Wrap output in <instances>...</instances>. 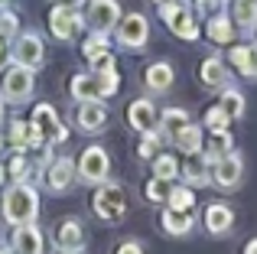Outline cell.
Returning <instances> with one entry per match:
<instances>
[{
    "label": "cell",
    "instance_id": "34",
    "mask_svg": "<svg viewBox=\"0 0 257 254\" xmlns=\"http://www.w3.org/2000/svg\"><path fill=\"white\" fill-rule=\"evenodd\" d=\"M205 131H218V127H231V117H228V111L221 108V104H215V108L205 111V121H202Z\"/></svg>",
    "mask_w": 257,
    "mask_h": 254
},
{
    "label": "cell",
    "instance_id": "46",
    "mask_svg": "<svg viewBox=\"0 0 257 254\" xmlns=\"http://www.w3.org/2000/svg\"><path fill=\"white\" fill-rule=\"evenodd\" d=\"M4 179H7V166H0V186H4Z\"/></svg>",
    "mask_w": 257,
    "mask_h": 254
},
{
    "label": "cell",
    "instance_id": "48",
    "mask_svg": "<svg viewBox=\"0 0 257 254\" xmlns=\"http://www.w3.org/2000/svg\"><path fill=\"white\" fill-rule=\"evenodd\" d=\"M153 4H157V7H163V4H173V0H153Z\"/></svg>",
    "mask_w": 257,
    "mask_h": 254
},
{
    "label": "cell",
    "instance_id": "9",
    "mask_svg": "<svg viewBox=\"0 0 257 254\" xmlns=\"http://www.w3.org/2000/svg\"><path fill=\"white\" fill-rule=\"evenodd\" d=\"M117 43H120V49H134V52H140V49H147V43H150V23H147V17L144 13H127L124 20H117Z\"/></svg>",
    "mask_w": 257,
    "mask_h": 254
},
{
    "label": "cell",
    "instance_id": "38",
    "mask_svg": "<svg viewBox=\"0 0 257 254\" xmlns=\"http://www.w3.org/2000/svg\"><path fill=\"white\" fill-rule=\"evenodd\" d=\"M98 82H101V95H104V98L117 95V88H120V75H117V69L101 72V75H98Z\"/></svg>",
    "mask_w": 257,
    "mask_h": 254
},
{
    "label": "cell",
    "instance_id": "16",
    "mask_svg": "<svg viewBox=\"0 0 257 254\" xmlns=\"http://www.w3.org/2000/svg\"><path fill=\"white\" fill-rule=\"evenodd\" d=\"M7 140H10L13 150H26V153H39L46 147V140L36 134V127H33L30 121H20V117L10 121V134H7Z\"/></svg>",
    "mask_w": 257,
    "mask_h": 254
},
{
    "label": "cell",
    "instance_id": "3",
    "mask_svg": "<svg viewBox=\"0 0 257 254\" xmlns=\"http://www.w3.org/2000/svg\"><path fill=\"white\" fill-rule=\"evenodd\" d=\"M160 17L170 26V33L182 43H195L199 39V20H195V10L186 4V0H173V4L160 7Z\"/></svg>",
    "mask_w": 257,
    "mask_h": 254
},
{
    "label": "cell",
    "instance_id": "11",
    "mask_svg": "<svg viewBox=\"0 0 257 254\" xmlns=\"http://www.w3.org/2000/svg\"><path fill=\"white\" fill-rule=\"evenodd\" d=\"M120 20V7L117 0H88L85 10V26L91 33H111Z\"/></svg>",
    "mask_w": 257,
    "mask_h": 254
},
{
    "label": "cell",
    "instance_id": "15",
    "mask_svg": "<svg viewBox=\"0 0 257 254\" xmlns=\"http://www.w3.org/2000/svg\"><path fill=\"white\" fill-rule=\"evenodd\" d=\"M127 124H131V131L137 134H150L160 127V111L157 104L150 101V98H134L131 108H127Z\"/></svg>",
    "mask_w": 257,
    "mask_h": 254
},
{
    "label": "cell",
    "instance_id": "24",
    "mask_svg": "<svg viewBox=\"0 0 257 254\" xmlns=\"http://www.w3.org/2000/svg\"><path fill=\"white\" fill-rule=\"evenodd\" d=\"M234 150V137H231V127H218V131H205V137H202V153H205L208 160H218L225 157V153Z\"/></svg>",
    "mask_w": 257,
    "mask_h": 254
},
{
    "label": "cell",
    "instance_id": "25",
    "mask_svg": "<svg viewBox=\"0 0 257 254\" xmlns=\"http://www.w3.org/2000/svg\"><path fill=\"white\" fill-rule=\"evenodd\" d=\"M56 248L62 251H82L85 248V225L78 218H65L56 228Z\"/></svg>",
    "mask_w": 257,
    "mask_h": 254
},
{
    "label": "cell",
    "instance_id": "29",
    "mask_svg": "<svg viewBox=\"0 0 257 254\" xmlns=\"http://www.w3.org/2000/svg\"><path fill=\"white\" fill-rule=\"evenodd\" d=\"M234 26L241 33H254L257 30V0H234Z\"/></svg>",
    "mask_w": 257,
    "mask_h": 254
},
{
    "label": "cell",
    "instance_id": "50",
    "mask_svg": "<svg viewBox=\"0 0 257 254\" xmlns=\"http://www.w3.org/2000/svg\"><path fill=\"white\" fill-rule=\"evenodd\" d=\"M7 4H10V0H0V7H7Z\"/></svg>",
    "mask_w": 257,
    "mask_h": 254
},
{
    "label": "cell",
    "instance_id": "36",
    "mask_svg": "<svg viewBox=\"0 0 257 254\" xmlns=\"http://www.w3.org/2000/svg\"><path fill=\"white\" fill-rule=\"evenodd\" d=\"M157 153H160V134L157 131L144 134V140H140V147H137V157L140 160H153Z\"/></svg>",
    "mask_w": 257,
    "mask_h": 254
},
{
    "label": "cell",
    "instance_id": "41",
    "mask_svg": "<svg viewBox=\"0 0 257 254\" xmlns=\"http://www.w3.org/2000/svg\"><path fill=\"white\" fill-rule=\"evenodd\" d=\"M189 7H192L195 13H205V10H212V7H218V0H186Z\"/></svg>",
    "mask_w": 257,
    "mask_h": 254
},
{
    "label": "cell",
    "instance_id": "33",
    "mask_svg": "<svg viewBox=\"0 0 257 254\" xmlns=\"http://www.w3.org/2000/svg\"><path fill=\"white\" fill-rule=\"evenodd\" d=\"M166 196H170V183L160 176H153L150 183L144 186V199L147 202H166Z\"/></svg>",
    "mask_w": 257,
    "mask_h": 254
},
{
    "label": "cell",
    "instance_id": "49",
    "mask_svg": "<svg viewBox=\"0 0 257 254\" xmlns=\"http://www.w3.org/2000/svg\"><path fill=\"white\" fill-rule=\"evenodd\" d=\"M59 254H82V251H62V248H59Z\"/></svg>",
    "mask_w": 257,
    "mask_h": 254
},
{
    "label": "cell",
    "instance_id": "35",
    "mask_svg": "<svg viewBox=\"0 0 257 254\" xmlns=\"http://www.w3.org/2000/svg\"><path fill=\"white\" fill-rule=\"evenodd\" d=\"M88 69H91L94 75H101V72H111V69H114V56H111V49H98L91 59H88Z\"/></svg>",
    "mask_w": 257,
    "mask_h": 254
},
{
    "label": "cell",
    "instance_id": "6",
    "mask_svg": "<svg viewBox=\"0 0 257 254\" xmlns=\"http://www.w3.org/2000/svg\"><path fill=\"white\" fill-rule=\"evenodd\" d=\"M241 179H244V157H241L238 150L225 153V157H218L212 163V186L221 192H231L241 186Z\"/></svg>",
    "mask_w": 257,
    "mask_h": 254
},
{
    "label": "cell",
    "instance_id": "14",
    "mask_svg": "<svg viewBox=\"0 0 257 254\" xmlns=\"http://www.w3.org/2000/svg\"><path fill=\"white\" fill-rule=\"evenodd\" d=\"M13 254H43L46 251V238L43 231L36 228V222H26V225H13V235L10 244H7Z\"/></svg>",
    "mask_w": 257,
    "mask_h": 254
},
{
    "label": "cell",
    "instance_id": "20",
    "mask_svg": "<svg viewBox=\"0 0 257 254\" xmlns=\"http://www.w3.org/2000/svg\"><path fill=\"white\" fill-rule=\"evenodd\" d=\"M75 124L82 127L85 134H98L107 127V108L104 101H78V117Z\"/></svg>",
    "mask_w": 257,
    "mask_h": 254
},
{
    "label": "cell",
    "instance_id": "37",
    "mask_svg": "<svg viewBox=\"0 0 257 254\" xmlns=\"http://www.w3.org/2000/svg\"><path fill=\"white\" fill-rule=\"evenodd\" d=\"M17 30H20V17L4 7V10H0V36H4V39H13V36H17Z\"/></svg>",
    "mask_w": 257,
    "mask_h": 254
},
{
    "label": "cell",
    "instance_id": "8",
    "mask_svg": "<svg viewBox=\"0 0 257 254\" xmlns=\"http://www.w3.org/2000/svg\"><path fill=\"white\" fill-rule=\"evenodd\" d=\"M30 124L36 127V134L46 140V144H52V147H56V144H65V140H69V127L59 121L56 108H52V104H46V101H39L36 108H33Z\"/></svg>",
    "mask_w": 257,
    "mask_h": 254
},
{
    "label": "cell",
    "instance_id": "12",
    "mask_svg": "<svg viewBox=\"0 0 257 254\" xmlns=\"http://www.w3.org/2000/svg\"><path fill=\"white\" fill-rule=\"evenodd\" d=\"M46 189L52 192V196H62V192H69L72 186H75L78 173H75V163H72L69 157H56L49 166H46Z\"/></svg>",
    "mask_w": 257,
    "mask_h": 254
},
{
    "label": "cell",
    "instance_id": "26",
    "mask_svg": "<svg viewBox=\"0 0 257 254\" xmlns=\"http://www.w3.org/2000/svg\"><path fill=\"white\" fill-rule=\"evenodd\" d=\"M205 36L212 39L215 46H231L234 36H238V30H234V20L228 17V13H215V17L205 23Z\"/></svg>",
    "mask_w": 257,
    "mask_h": 254
},
{
    "label": "cell",
    "instance_id": "19",
    "mask_svg": "<svg viewBox=\"0 0 257 254\" xmlns=\"http://www.w3.org/2000/svg\"><path fill=\"white\" fill-rule=\"evenodd\" d=\"M173 82H176V69L170 62H150L144 69V85L153 95H166L173 88Z\"/></svg>",
    "mask_w": 257,
    "mask_h": 254
},
{
    "label": "cell",
    "instance_id": "32",
    "mask_svg": "<svg viewBox=\"0 0 257 254\" xmlns=\"http://www.w3.org/2000/svg\"><path fill=\"white\" fill-rule=\"evenodd\" d=\"M166 205H170V209L192 212V209H195V192H192V186H170V196H166Z\"/></svg>",
    "mask_w": 257,
    "mask_h": 254
},
{
    "label": "cell",
    "instance_id": "17",
    "mask_svg": "<svg viewBox=\"0 0 257 254\" xmlns=\"http://www.w3.org/2000/svg\"><path fill=\"white\" fill-rule=\"evenodd\" d=\"M202 225H205V231L212 238L228 235V231L234 228V209H231V205H225V202H212L205 209V215H202Z\"/></svg>",
    "mask_w": 257,
    "mask_h": 254
},
{
    "label": "cell",
    "instance_id": "18",
    "mask_svg": "<svg viewBox=\"0 0 257 254\" xmlns=\"http://www.w3.org/2000/svg\"><path fill=\"white\" fill-rule=\"evenodd\" d=\"M160 228H163L170 238H186L189 231L195 228V215H192V212L170 209V205H166V209L160 212Z\"/></svg>",
    "mask_w": 257,
    "mask_h": 254
},
{
    "label": "cell",
    "instance_id": "10",
    "mask_svg": "<svg viewBox=\"0 0 257 254\" xmlns=\"http://www.w3.org/2000/svg\"><path fill=\"white\" fill-rule=\"evenodd\" d=\"M10 59L20 65H26V69L36 72L39 65L46 62V46L43 39L36 36V33H20V36H13V46H10Z\"/></svg>",
    "mask_w": 257,
    "mask_h": 254
},
{
    "label": "cell",
    "instance_id": "28",
    "mask_svg": "<svg viewBox=\"0 0 257 254\" xmlns=\"http://www.w3.org/2000/svg\"><path fill=\"white\" fill-rule=\"evenodd\" d=\"M186 124H192V117H189V111L186 108H170V111H163V114H160V137H176V134L182 131V127Z\"/></svg>",
    "mask_w": 257,
    "mask_h": 254
},
{
    "label": "cell",
    "instance_id": "2",
    "mask_svg": "<svg viewBox=\"0 0 257 254\" xmlns=\"http://www.w3.org/2000/svg\"><path fill=\"white\" fill-rule=\"evenodd\" d=\"M91 212L94 218H101L104 225H117L127 215V192L120 183H98L91 192Z\"/></svg>",
    "mask_w": 257,
    "mask_h": 254
},
{
    "label": "cell",
    "instance_id": "13",
    "mask_svg": "<svg viewBox=\"0 0 257 254\" xmlns=\"http://www.w3.org/2000/svg\"><path fill=\"white\" fill-rule=\"evenodd\" d=\"M179 179L186 186H208L212 183V160L205 153H186V160H179Z\"/></svg>",
    "mask_w": 257,
    "mask_h": 254
},
{
    "label": "cell",
    "instance_id": "1",
    "mask_svg": "<svg viewBox=\"0 0 257 254\" xmlns=\"http://www.w3.org/2000/svg\"><path fill=\"white\" fill-rule=\"evenodd\" d=\"M0 218H7L10 225H26L39 218V192L33 189V183L13 179V186H7L4 199H0Z\"/></svg>",
    "mask_w": 257,
    "mask_h": 254
},
{
    "label": "cell",
    "instance_id": "27",
    "mask_svg": "<svg viewBox=\"0 0 257 254\" xmlns=\"http://www.w3.org/2000/svg\"><path fill=\"white\" fill-rule=\"evenodd\" d=\"M202 137H205V127L186 124V127H182V131L173 137V144H176V150L186 157V153H199V150H202Z\"/></svg>",
    "mask_w": 257,
    "mask_h": 254
},
{
    "label": "cell",
    "instance_id": "39",
    "mask_svg": "<svg viewBox=\"0 0 257 254\" xmlns=\"http://www.w3.org/2000/svg\"><path fill=\"white\" fill-rule=\"evenodd\" d=\"M98 49H107V33H91V36L85 39V46H82V52H85V59H91Z\"/></svg>",
    "mask_w": 257,
    "mask_h": 254
},
{
    "label": "cell",
    "instance_id": "43",
    "mask_svg": "<svg viewBox=\"0 0 257 254\" xmlns=\"http://www.w3.org/2000/svg\"><path fill=\"white\" fill-rule=\"evenodd\" d=\"M244 254H257V238H254V241H247V244H244Z\"/></svg>",
    "mask_w": 257,
    "mask_h": 254
},
{
    "label": "cell",
    "instance_id": "42",
    "mask_svg": "<svg viewBox=\"0 0 257 254\" xmlns=\"http://www.w3.org/2000/svg\"><path fill=\"white\" fill-rule=\"evenodd\" d=\"M7 56H10V49H7V39L0 36V65H4V59H7Z\"/></svg>",
    "mask_w": 257,
    "mask_h": 254
},
{
    "label": "cell",
    "instance_id": "23",
    "mask_svg": "<svg viewBox=\"0 0 257 254\" xmlns=\"http://www.w3.org/2000/svg\"><path fill=\"white\" fill-rule=\"evenodd\" d=\"M69 95L75 98V101H104V95H101V82H98V75H94L91 69H88V72H78V75H72Z\"/></svg>",
    "mask_w": 257,
    "mask_h": 254
},
{
    "label": "cell",
    "instance_id": "31",
    "mask_svg": "<svg viewBox=\"0 0 257 254\" xmlns=\"http://www.w3.org/2000/svg\"><path fill=\"white\" fill-rule=\"evenodd\" d=\"M221 108L228 111V117L231 121H238V117H244V108H247V101H244V95H241L238 88H231V85H225L221 88Z\"/></svg>",
    "mask_w": 257,
    "mask_h": 254
},
{
    "label": "cell",
    "instance_id": "40",
    "mask_svg": "<svg viewBox=\"0 0 257 254\" xmlns=\"http://www.w3.org/2000/svg\"><path fill=\"white\" fill-rule=\"evenodd\" d=\"M114 254H144V244L140 241H124V244H117Z\"/></svg>",
    "mask_w": 257,
    "mask_h": 254
},
{
    "label": "cell",
    "instance_id": "7",
    "mask_svg": "<svg viewBox=\"0 0 257 254\" xmlns=\"http://www.w3.org/2000/svg\"><path fill=\"white\" fill-rule=\"evenodd\" d=\"M82 30H85V17L78 13V7L56 4L49 10V33L59 39V43H72Z\"/></svg>",
    "mask_w": 257,
    "mask_h": 254
},
{
    "label": "cell",
    "instance_id": "22",
    "mask_svg": "<svg viewBox=\"0 0 257 254\" xmlns=\"http://www.w3.org/2000/svg\"><path fill=\"white\" fill-rule=\"evenodd\" d=\"M228 62H231L244 78L257 82V46H251V43H231V49H228Z\"/></svg>",
    "mask_w": 257,
    "mask_h": 254
},
{
    "label": "cell",
    "instance_id": "30",
    "mask_svg": "<svg viewBox=\"0 0 257 254\" xmlns=\"http://www.w3.org/2000/svg\"><path fill=\"white\" fill-rule=\"evenodd\" d=\"M150 163H153V176L166 179V183L179 179V160H176V153H157Z\"/></svg>",
    "mask_w": 257,
    "mask_h": 254
},
{
    "label": "cell",
    "instance_id": "45",
    "mask_svg": "<svg viewBox=\"0 0 257 254\" xmlns=\"http://www.w3.org/2000/svg\"><path fill=\"white\" fill-rule=\"evenodd\" d=\"M56 4H65V7H78L82 0H56Z\"/></svg>",
    "mask_w": 257,
    "mask_h": 254
},
{
    "label": "cell",
    "instance_id": "52",
    "mask_svg": "<svg viewBox=\"0 0 257 254\" xmlns=\"http://www.w3.org/2000/svg\"><path fill=\"white\" fill-rule=\"evenodd\" d=\"M218 4H221V0H218Z\"/></svg>",
    "mask_w": 257,
    "mask_h": 254
},
{
    "label": "cell",
    "instance_id": "51",
    "mask_svg": "<svg viewBox=\"0 0 257 254\" xmlns=\"http://www.w3.org/2000/svg\"><path fill=\"white\" fill-rule=\"evenodd\" d=\"M0 10H4V7H0Z\"/></svg>",
    "mask_w": 257,
    "mask_h": 254
},
{
    "label": "cell",
    "instance_id": "4",
    "mask_svg": "<svg viewBox=\"0 0 257 254\" xmlns=\"http://www.w3.org/2000/svg\"><path fill=\"white\" fill-rule=\"evenodd\" d=\"M33 88H36V75H33V69H26L20 62H13L0 75V95L10 104H26L33 98Z\"/></svg>",
    "mask_w": 257,
    "mask_h": 254
},
{
    "label": "cell",
    "instance_id": "44",
    "mask_svg": "<svg viewBox=\"0 0 257 254\" xmlns=\"http://www.w3.org/2000/svg\"><path fill=\"white\" fill-rule=\"evenodd\" d=\"M4 117H7V101H4V95H0V124H4Z\"/></svg>",
    "mask_w": 257,
    "mask_h": 254
},
{
    "label": "cell",
    "instance_id": "5",
    "mask_svg": "<svg viewBox=\"0 0 257 254\" xmlns=\"http://www.w3.org/2000/svg\"><path fill=\"white\" fill-rule=\"evenodd\" d=\"M75 173H78V179L88 183V186L104 183L107 173H111V157H107V150H104V147H98V144L85 147L82 157H78V163H75Z\"/></svg>",
    "mask_w": 257,
    "mask_h": 254
},
{
    "label": "cell",
    "instance_id": "21",
    "mask_svg": "<svg viewBox=\"0 0 257 254\" xmlns=\"http://www.w3.org/2000/svg\"><path fill=\"white\" fill-rule=\"evenodd\" d=\"M199 82L205 85L208 91H221L228 82H231V75H228V65L221 62L218 56L202 59V65H199Z\"/></svg>",
    "mask_w": 257,
    "mask_h": 254
},
{
    "label": "cell",
    "instance_id": "47",
    "mask_svg": "<svg viewBox=\"0 0 257 254\" xmlns=\"http://www.w3.org/2000/svg\"><path fill=\"white\" fill-rule=\"evenodd\" d=\"M4 144H7V137H4V134H0V153H4Z\"/></svg>",
    "mask_w": 257,
    "mask_h": 254
}]
</instances>
